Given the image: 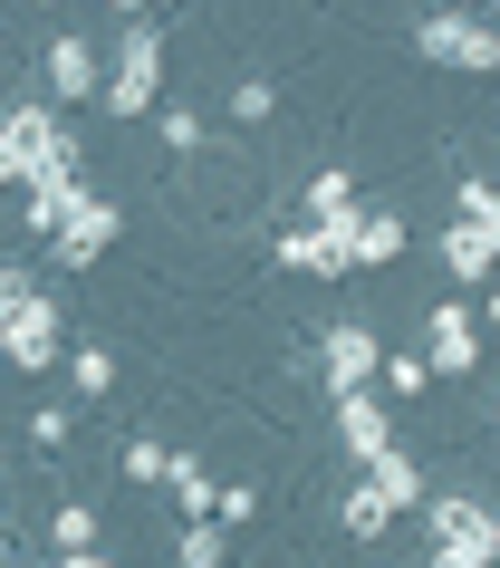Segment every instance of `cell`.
Segmentation results:
<instances>
[{
  "label": "cell",
  "instance_id": "cell-1",
  "mask_svg": "<svg viewBox=\"0 0 500 568\" xmlns=\"http://www.w3.org/2000/svg\"><path fill=\"white\" fill-rule=\"evenodd\" d=\"M424 549H433V568H491L500 559V510L471 501V491H424Z\"/></svg>",
  "mask_w": 500,
  "mask_h": 568
},
{
  "label": "cell",
  "instance_id": "cell-2",
  "mask_svg": "<svg viewBox=\"0 0 500 568\" xmlns=\"http://www.w3.org/2000/svg\"><path fill=\"white\" fill-rule=\"evenodd\" d=\"M59 347H68V318L49 290H10L0 300V366H20V376H59Z\"/></svg>",
  "mask_w": 500,
  "mask_h": 568
},
{
  "label": "cell",
  "instance_id": "cell-3",
  "mask_svg": "<svg viewBox=\"0 0 500 568\" xmlns=\"http://www.w3.org/2000/svg\"><path fill=\"white\" fill-rule=\"evenodd\" d=\"M154 97H164V30L135 10V20H125L116 68H106V88H96V106H106L116 125H135V116H154Z\"/></svg>",
  "mask_w": 500,
  "mask_h": 568
},
{
  "label": "cell",
  "instance_id": "cell-4",
  "mask_svg": "<svg viewBox=\"0 0 500 568\" xmlns=\"http://www.w3.org/2000/svg\"><path fill=\"white\" fill-rule=\"evenodd\" d=\"M414 59H424V68H462V78H491V68H500L491 10L471 0V10H433V20H414Z\"/></svg>",
  "mask_w": 500,
  "mask_h": 568
},
{
  "label": "cell",
  "instance_id": "cell-5",
  "mask_svg": "<svg viewBox=\"0 0 500 568\" xmlns=\"http://www.w3.org/2000/svg\"><path fill=\"white\" fill-rule=\"evenodd\" d=\"M424 366L433 376H481V300H433L424 308Z\"/></svg>",
  "mask_w": 500,
  "mask_h": 568
},
{
  "label": "cell",
  "instance_id": "cell-6",
  "mask_svg": "<svg viewBox=\"0 0 500 568\" xmlns=\"http://www.w3.org/2000/svg\"><path fill=\"white\" fill-rule=\"evenodd\" d=\"M327 232H337V251H347V270H385V261H405V251H414L405 222H395V212H366V203L337 212Z\"/></svg>",
  "mask_w": 500,
  "mask_h": 568
},
{
  "label": "cell",
  "instance_id": "cell-7",
  "mask_svg": "<svg viewBox=\"0 0 500 568\" xmlns=\"http://www.w3.org/2000/svg\"><path fill=\"white\" fill-rule=\"evenodd\" d=\"M116 232H125V212L106 203V193H88V203H78V212L59 222V232H49V251H59V270H96Z\"/></svg>",
  "mask_w": 500,
  "mask_h": 568
},
{
  "label": "cell",
  "instance_id": "cell-8",
  "mask_svg": "<svg viewBox=\"0 0 500 568\" xmlns=\"http://www.w3.org/2000/svg\"><path fill=\"white\" fill-rule=\"evenodd\" d=\"M376 328H356V318H337V328L318 337V376H327V395H347V386H376Z\"/></svg>",
  "mask_w": 500,
  "mask_h": 568
},
{
  "label": "cell",
  "instance_id": "cell-9",
  "mask_svg": "<svg viewBox=\"0 0 500 568\" xmlns=\"http://www.w3.org/2000/svg\"><path fill=\"white\" fill-rule=\"evenodd\" d=\"M433 261H442L452 290H481L491 261H500V222H452V232H433Z\"/></svg>",
  "mask_w": 500,
  "mask_h": 568
},
{
  "label": "cell",
  "instance_id": "cell-10",
  "mask_svg": "<svg viewBox=\"0 0 500 568\" xmlns=\"http://www.w3.org/2000/svg\"><path fill=\"white\" fill-rule=\"evenodd\" d=\"M327 405H337V444H347L356 463L395 444V405H385L376 386H347V395H327Z\"/></svg>",
  "mask_w": 500,
  "mask_h": 568
},
{
  "label": "cell",
  "instance_id": "cell-11",
  "mask_svg": "<svg viewBox=\"0 0 500 568\" xmlns=\"http://www.w3.org/2000/svg\"><path fill=\"white\" fill-rule=\"evenodd\" d=\"M96 88H106V59H96L78 30H59L49 39V97H59V106H96Z\"/></svg>",
  "mask_w": 500,
  "mask_h": 568
},
{
  "label": "cell",
  "instance_id": "cell-12",
  "mask_svg": "<svg viewBox=\"0 0 500 568\" xmlns=\"http://www.w3.org/2000/svg\"><path fill=\"white\" fill-rule=\"evenodd\" d=\"M49 559H68V568H106V539H96V501H59V510H49Z\"/></svg>",
  "mask_w": 500,
  "mask_h": 568
},
{
  "label": "cell",
  "instance_id": "cell-13",
  "mask_svg": "<svg viewBox=\"0 0 500 568\" xmlns=\"http://www.w3.org/2000/svg\"><path fill=\"white\" fill-rule=\"evenodd\" d=\"M366 481H376V491H385V510H395V520H405V510H424V491H433V481H424V463H414L405 444L366 453Z\"/></svg>",
  "mask_w": 500,
  "mask_h": 568
},
{
  "label": "cell",
  "instance_id": "cell-14",
  "mask_svg": "<svg viewBox=\"0 0 500 568\" xmlns=\"http://www.w3.org/2000/svg\"><path fill=\"white\" fill-rule=\"evenodd\" d=\"M279 270H308V280H347V251H337V232H327V222H289V232H279Z\"/></svg>",
  "mask_w": 500,
  "mask_h": 568
},
{
  "label": "cell",
  "instance_id": "cell-15",
  "mask_svg": "<svg viewBox=\"0 0 500 568\" xmlns=\"http://www.w3.org/2000/svg\"><path fill=\"white\" fill-rule=\"evenodd\" d=\"M59 357H68V395H78V405H106V395H116V347H106V337H68Z\"/></svg>",
  "mask_w": 500,
  "mask_h": 568
},
{
  "label": "cell",
  "instance_id": "cell-16",
  "mask_svg": "<svg viewBox=\"0 0 500 568\" xmlns=\"http://www.w3.org/2000/svg\"><path fill=\"white\" fill-rule=\"evenodd\" d=\"M164 491H174V510H183V520H203V510H212V491H222V473H212L203 453H174V463H164Z\"/></svg>",
  "mask_w": 500,
  "mask_h": 568
},
{
  "label": "cell",
  "instance_id": "cell-17",
  "mask_svg": "<svg viewBox=\"0 0 500 568\" xmlns=\"http://www.w3.org/2000/svg\"><path fill=\"white\" fill-rule=\"evenodd\" d=\"M376 395H385V405L433 395V366H424V347H385V357H376Z\"/></svg>",
  "mask_w": 500,
  "mask_h": 568
},
{
  "label": "cell",
  "instance_id": "cell-18",
  "mask_svg": "<svg viewBox=\"0 0 500 568\" xmlns=\"http://www.w3.org/2000/svg\"><path fill=\"white\" fill-rule=\"evenodd\" d=\"M222 106H232V125H269V116H279V78H261V68H241Z\"/></svg>",
  "mask_w": 500,
  "mask_h": 568
},
{
  "label": "cell",
  "instance_id": "cell-19",
  "mask_svg": "<svg viewBox=\"0 0 500 568\" xmlns=\"http://www.w3.org/2000/svg\"><path fill=\"white\" fill-rule=\"evenodd\" d=\"M174 559L183 568H222V559H232V530L203 510V520H183V530H174Z\"/></svg>",
  "mask_w": 500,
  "mask_h": 568
},
{
  "label": "cell",
  "instance_id": "cell-20",
  "mask_svg": "<svg viewBox=\"0 0 500 568\" xmlns=\"http://www.w3.org/2000/svg\"><path fill=\"white\" fill-rule=\"evenodd\" d=\"M337 212H356V174H308V193H298V222H337Z\"/></svg>",
  "mask_w": 500,
  "mask_h": 568
},
{
  "label": "cell",
  "instance_id": "cell-21",
  "mask_svg": "<svg viewBox=\"0 0 500 568\" xmlns=\"http://www.w3.org/2000/svg\"><path fill=\"white\" fill-rule=\"evenodd\" d=\"M337 520H347V539H385V530H395V510H385V491L366 473H356V491L337 501Z\"/></svg>",
  "mask_w": 500,
  "mask_h": 568
},
{
  "label": "cell",
  "instance_id": "cell-22",
  "mask_svg": "<svg viewBox=\"0 0 500 568\" xmlns=\"http://www.w3.org/2000/svg\"><path fill=\"white\" fill-rule=\"evenodd\" d=\"M154 135L174 154H203V106H183V97H154Z\"/></svg>",
  "mask_w": 500,
  "mask_h": 568
},
{
  "label": "cell",
  "instance_id": "cell-23",
  "mask_svg": "<svg viewBox=\"0 0 500 568\" xmlns=\"http://www.w3.org/2000/svg\"><path fill=\"white\" fill-rule=\"evenodd\" d=\"M68 434H78V395H49V405H30V444H39V453H68Z\"/></svg>",
  "mask_w": 500,
  "mask_h": 568
},
{
  "label": "cell",
  "instance_id": "cell-24",
  "mask_svg": "<svg viewBox=\"0 0 500 568\" xmlns=\"http://www.w3.org/2000/svg\"><path fill=\"white\" fill-rule=\"evenodd\" d=\"M164 463H174V444H154V434H135V444L116 453V473L135 481V491H154V481H164Z\"/></svg>",
  "mask_w": 500,
  "mask_h": 568
},
{
  "label": "cell",
  "instance_id": "cell-25",
  "mask_svg": "<svg viewBox=\"0 0 500 568\" xmlns=\"http://www.w3.org/2000/svg\"><path fill=\"white\" fill-rule=\"evenodd\" d=\"M212 520H222V530H251V520H261V491H251V481H222V491H212Z\"/></svg>",
  "mask_w": 500,
  "mask_h": 568
},
{
  "label": "cell",
  "instance_id": "cell-26",
  "mask_svg": "<svg viewBox=\"0 0 500 568\" xmlns=\"http://www.w3.org/2000/svg\"><path fill=\"white\" fill-rule=\"evenodd\" d=\"M452 222H500V193H491V174H462V193H452Z\"/></svg>",
  "mask_w": 500,
  "mask_h": 568
},
{
  "label": "cell",
  "instance_id": "cell-27",
  "mask_svg": "<svg viewBox=\"0 0 500 568\" xmlns=\"http://www.w3.org/2000/svg\"><path fill=\"white\" fill-rule=\"evenodd\" d=\"M0 183H20V145L10 135H0Z\"/></svg>",
  "mask_w": 500,
  "mask_h": 568
},
{
  "label": "cell",
  "instance_id": "cell-28",
  "mask_svg": "<svg viewBox=\"0 0 500 568\" xmlns=\"http://www.w3.org/2000/svg\"><path fill=\"white\" fill-rule=\"evenodd\" d=\"M10 290H20V270H10V261H0V300H10Z\"/></svg>",
  "mask_w": 500,
  "mask_h": 568
},
{
  "label": "cell",
  "instance_id": "cell-29",
  "mask_svg": "<svg viewBox=\"0 0 500 568\" xmlns=\"http://www.w3.org/2000/svg\"><path fill=\"white\" fill-rule=\"evenodd\" d=\"M106 10H125V20H135V10H145V0H106Z\"/></svg>",
  "mask_w": 500,
  "mask_h": 568
},
{
  "label": "cell",
  "instance_id": "cell-30",
  "mask_svg": "<svg viewBox=\"0 0 500 568\" xmlns=\"http://www.w3.org/2000/svg\"><path fill=\"white\" fill-rule=\"evenodd\" d=\"M0 59H10V30H0Z\"/></svg>",
  "mask_w": 500,
  "mask_h": 568
},
{
  "label": "cell",
  "instance_id": "cell-31",
  "mask_svg": "<svg viewBox=\"0 0 500 568\" xmlns=\"http://www.w3.org/2000/svg\"><path fill=\"white\" fill-rule=\"evenodd\" d=\"M49 10H59V0H49Z\"/></svg>",
  "mask_w": 500,
  "mask_h": 568
}]
</instances>
